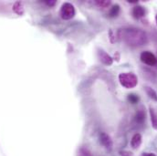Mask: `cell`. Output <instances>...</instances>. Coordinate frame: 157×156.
Masks as SVG:
<instances>
[{
	"instance_id": "5bb4252c",
	"label": "cell",
	"mask_w": 157,
	"mask_h": 156,
	"mask_svg": "<svg viewBox=\"0 0 157 156\" xmlns=\"http://www.w3.org/2000/svg\"><path fill=\"white\" fill-rule=\"evenodd\" d=\"M139 100H140V99H139V96L136 95V94L132 93V94H129V95H128V101H129L130 103H132V104H136V103H138Z\"/></svg>"
},
{
	"instance_id": "8fae6325",
	"label": "cell",
	"mask_w": 157,
	"mask_h": 156,
	"mask_svg": "<svg viewBox=\"0 0 157 156\" xmlns=\"http://www.w3.org/2000/svg\"><path fill=\"white\" fill-rule=\"evenodd\" d=\"M13 9H14V11H15L17 14H18V15H22L23 12H24L23 5H22V3H20V2H17V3L14 5Z\"/></svg>"
},
{
	"instance_id": "2e32d148",
	"label": "cell",
	"mask_w": 157,
	"mask_h": 156,
	"mask_svg": "<svg viewBox=\"0 0 157 156\" xmlns=\"http://www.w3.org/2000/svg\"><path fill=\"white\" fill-rule=\"evenodd\" d=\"M78 156H92V154L87 148L82 147L78 150Z\"/></svg>"
},
{
	"instance_id": "6da1fadb",
	"label": "cell",
	"mask_w": 157,
	"mask_h": 156,
	"mask_svg": "<svg viewBox=\"0 0 157 156\" xmlns=\"http://www.w3.org/2000/svg\"><path fill=\"white\" fill-rule=\"evenodd\" d=\"M119 37L122 41L132 47H139L143 46L147 42V36L144 31L133 29V28H127L120 29Z\"/></svg>"
},
{
	"instance_id": "e0dca14e",
	"label": "cell",
	"mask_w": 157,
	"mask_h": 156,
	"mask_svg": "<svg viewBox=\"0 0 157 156\" xmlns=\"http://www.w3.org/2000/svg\"><path fill=\"white\" fill-rule=\"evenodd\" d=\"M121 156H132V153L127 152V151H122L121 152Z\"/></svg>"
},
{
	"instance_id": "ffe728a7",
	"label": "cell",
	"mask_w": 157,
	"mask_h": 156,
	"mask_svg": "<svg viewBox=\"0 0 157 156\" xmlns=\"http://www.w3.org/2000/svg\"><path fill=\"white\" fill-rule=\"evenodd\" d=\"M128 2H129V3H137L138 1H137V0H129Z\"/></svg>"
},
{
	"instance_id": "9c48e42d",
	"label": "cell",
	"mask_w": 157,
	"mask_h": 156,
	"mask_svg": "<svg viewBox=\"0 0 157 156\" xmlns=\"http://www.w3.org/2000/svg\"><path fill=\"white\" fill-rule=\"evenodd\" d=\"M145 118H146V114H145V112L140 110L136 112L135 116H134V120L137 123L139 124H142L145 121Z\"/></svg>"
},
{
	"instance_id": "277c9868",
	"label": "cell",
	"mask_w": 157,
	"mask_h": 156,
	"mask_svg": "<svg viewBox=\"0 0 157 156\" xmlns=\"http://www.w3.org/2000/svg\"><path fill=\"white\" fill-rule=\"evenodd\" d=\"M141 60L148 66H155L157 64L156 57L150 51H144L141 54Z\"/></svg>"
},
{
	"instance_id": "4fadbf2b",
	"label": "cell",
	"mask_w": 157,
	"mask_h": 156,
	"mask_svg": "<svg viewBox=\"0 0 157 156\" xmlns=\"http://www.w3.org/2000/svg\"><path fill=\"white\" fill-rule=\"evenodd\" d=\"M145 89H146V93L148 94V96L151 99H153L154 101H157V93L155 92V90L153 89L152 88H149V87H146Z\"/></svg>"
},
{
	"instance_id": "d6986e66",
	"label": "cell",
	"mask_w": 157,
	"mask_h": 156,
	"mask_svg": "<svg viewBox=\"0 0 157 156\" xmlns=\"http://www.w3.org/2000/svg\"><path fill=\"white\" fill-rule=\"evenodd\" d=\"M143 156H156L155 154H144Z\"/></svg>"
},
{
	"instance_id": "ac0fdd59",
	"label": "cell",
	"mask_w": 157,
	"mask_h": 156,
	"mask_svg": "<svg viewBox=\"0 0 157 156\" xmlns=\"http://www.w3.org/2000/svg\"><path fill=\"white\" fill-rule=\"evenodd\" d=\"M45 3H46L48 6H54V5L56 4V1H54V0H50V1H45Z\"/></svg>"
},
{
	"instance_id": "44dd1931",
	"label": "cell",
	"mask_w": 157,
	"mask_h": 156,
	"mask_svg": "<svg viewBox=\"0 0 157 156\" xmlns=\"http://www.w3.org/2000/svg\"><path fill=\"white\" fill-rule=\"evenodd\" d=\"M155 19H156V24H157V15H156V17H155Z\"/></svg>"
},
{
	"instance_id": "3957f363",
	"label": "cell",
	"mask_w": 157,
	"mask_h": 156,
	"mask_svg": "<svg viewBox=\"0 0 157 156\" xmlns=\"http://www.w3.org/2000/svg\"><path fill=\"white\" fill-rule=\"evenodd\" d=\"M60 16L63 19L69 20L75 16V8L70 3H65L62 5L60 9Z\"/></svg>"
},
{
	"instance_id": "52a82bcc",
	"label": "cell",
	"mask_w": 157,
	"mask_h": 156,
	"mask_svg": "<svg viewBox=\"0 0 157 156\" xmlns=\"http://www.w3.org/2000/svg\"><path fill=\"white\" fill-rule=\"evenodd\" d=\"M144 15H145V9L143 6H136L133 7V9H132V16H133L134 18L139 19V18L143 17Z\"/></svg>"
},
{
	"instance_id": "5b68a950",
	"label": "cell",
	"mask_w": 157,
	"mask_h": 156,
	"mask_svg": "<svg viewBox=\"0 0 157 156\" xmlns=\"http://www.w3.org/2000/svg\"><path fill=\"white\" fill-rule=\"evenodd\" d=\"M100 142L102 144V146H104L106 149L111 150L113 148V141H112L111 137L107 133L101 132V134H100Z\"/></svg>"
},
{
	"instance_id": "7a4b0ae2",
	"label": "cell",
	"mask_w": 157,
	"mask_h": 156,
	"mask_svg": "<svg viewBox=\"0 0 157 156\" xmlns=\"http://www.w3.org/2000/svg\"><path fill=\"white\" fill-rule=\"evenodd\" d=\"M119 80L121 85L126 89H132L138 83V78L132 73H121L119 75Z\"/></svg>"
},
{
	"instance_id": "ba28073f",
	"label": "cell",
	"mask_w": 157,
	"mask_h": 156,
	"mask_svg": "<svg viewBox=\"0 0 157 156\" xmlns=\"http://www.w3.org/2000/svg\"><path fill=\"white\" fill-rule=\"evenodd\" d=\"M142 144V136L141 134L139 133H136L133 135V137L132 138V141H131V145L132 148L134 149H137L140 147V145Z\"/></svg>"
},
{
	"instance_id": "30bf717a",
	"label": "cell",
	"mask_w": 157,
	"mask_h": 156,
	"mask_svg": "<svg viewBox=\"0 0 157 156\" xmlns=\"http://www.w3.org/2000/svg\"><path fill=\"white\" fill-rule=\"evenodd\" d=\"M149 112H150V116H151L152 125H153V127H154L155 130H157V115H156V113H155V110H154L152 107H150V109H149Z\"/></svg>"
},
{
	"instance_id": "7c38bea8",
	"label": "cell",
	"mask_w": 157,
	"mask_h": 156,
	"mask_svg": "<svg viewBox=\"0 0 157 156\" xmlns=\"http://www.w3.org/2000/svg\"><path fill=\"white\" fill-rule=\"evenodd\" d=\"M119 13H120V6L118 5H115V6H113L110 9V11H109V17H117L118 15H119Z\"/></svg>"
},
{
	"instance_id": "8992f818",
	"label": "cell",
	"mask_w": 157,
	"mask_h": 156,
	"mask_svg": "<svg viewBox=\"0 0 157 156\" xmlns=\"http://www.w3.org/2000/svg\"><path fill=\"white\" fill-rule=\"evenodd\" d=\"M99 56H100V59H101V61L103 64L108 65V66H110V65H112V64H113V58H112L111 56H109L106 52H104V51L101 50V51L99 52Z\"/></svg>"
},
{
	"instance_id": "9a60e30c",
	"label": "cell",
	"mask_w": 157,
	"mask_h": 156,
	"mask_svg": "<svg viewBox=\"0 0 157 156\" xmlns=\"http://www.w3.org/2000/svg\"><path fill=\"white\" fill-rule=\"evenodd\" d=\"M96 5L101 8H105L111 5V1H107V0H101L100 1V0H98V1H96Z\"/></svg>"
}]
</instances>
